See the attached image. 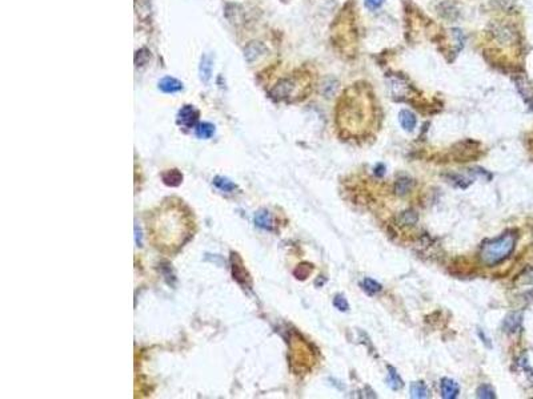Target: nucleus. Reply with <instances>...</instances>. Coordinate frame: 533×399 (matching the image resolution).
<instances>
[{"instance_id":"nucleus-9","label":"nucleus","mask_w":533,"mask_h":399,"mask_svg":"<svg viewBox=\"0 0 533 399\" xmlns=\"http://www.w3.org/2000/svg\"><path fill=\"white\" fill-rule=\"evenodd\" d=\"M441 394H443V398L445 399L456 398L457 394H459V385L449 378L443 379V382H441Z\"/></svg>"},{"instance_id":"nucleus-21","label":"nucleus","mask_w":533,"mask_h":399,"mask_svg":"<svg viewBox=\"0 0 533 399\" xmlns=\"http://www.w3.org/2000/svg\"><path fill=\"white\" fill-rule=\"evenodd\" d=\"M519 325H520V315L517 314H512L505 319V329L508 331H515Z\"/></svg>"},{"instance_id":"nucleus-4","label":"nucleus","mask_w":533,"mask_h":399,"mask_svg":"<svg viewBox=\"0 0 533 399\" xmlns=\"http://www.w3.org/2000/svg\"><path fill=\"white\" fill-rule=\"evenodd\" d=\"M311 87V76L306 72H299L291 76L280 79L275 86L271 88L269 95L271 98L279 101H291L296 100L308 92Z\"/></svg>"},{"instance_id":"nucleus-5","label":"nucleus","mask_w":533,"mask_h":399,"mask_svg":"<svg viewBox=\"0 0 533 399\" xmlns=\"http://www.w3.org/2000/svg\"><path fill=\"white\" fill-rule=\"evenodd\" d=\"M515 245H516V236L513 233H505L504 236L485 244L480 252L483 264L489 266L499 264L513 252Z\"/></svg>"},{"instance_id":"nucleus-7","label":"nucleus","mask_w":533,"mask_h":399,"mask_svg":"<svg viewBox=\"0 0 533 399\" xmlns=\"http://www.w3.org/2000/svg\"><path fill=\"white\" fill-rule=\"evenodd\" d=\"M265 53H267V47L260 41H253V43L247 45V48L244 49V57L249 64L255 63L259 57L265 55Z\"/></svg>"},{"instance_id":"nucleus-17","label":"nucleus","mask_w":533,"mask_h":399,"mask_svg":"<svg viewBox=\"0 0 533 399\" xmlns=\"http://www.w3.org/2000/svg\"><path fill=\"white\" fill-rule=\"evenodd\" d=\"M476 394L477 398L483 399H492L496 397V395H495V390H493V387L491 386V385H483V386H480L477 389Z\"/></svg>"},{"instance_id":"nucleus-11","label":"nucleus","mask_w":533,"mask_h":399,"mask_svg":"<svg viewBox=\"0 0 533 399\" xmlns=\"http://www.w3.org/2000/svg\"><path fill=\"white\" fill-rule=\"evenodd\" d=\"M212 75V60L211 57L203 56L200 63V78L203 82L207 83L211 79Z\"/></svg>"},{"instance_id":"nucleus-22","label":"nucleus","mask_w":533,"mask_h":399,"mask_svg":"<svg viewBox=\"0 0 533 399\" xmlns=\"http://www.w3.org/2000/svg\"><path fill=\"white\" fill-rule=\"evenodd\" d=\"M151 52L148 49H140L136 52V56H135V63L136 65H144L147 61L150 60Z\"/></svg>"},{"instance_id":"nucleus-8","label":"nucleus","mask_w":533,"mask_h":399,"mask_svg":"<svg viewBox=\"0 0 533 399\" xmlns=\"http://www.w3.org/2000/svg\"><path fill=\"white\" fill-rule=\"evenodd\" d=\"M159 88L160 91H163L164 94H175V92H179V91L183 90V83L179 82L178 79L167 76V78L160 80Z\"/></svg>"},{"instance_id":"nucleus-14","label":"nucleus","mask_w":533,"mask_h":399,"mask_svg":"<svg viewBox=\"0 0 533 399\" xmlns=\"http://www.w3.org/2000/svg\"><path fill=\"white\" fill-rule=\"evenodd\" d=\"M412 398H428V389L424 382H413L411 385Z\"/></svg>"},{"instance_id":"nucleus-19","label":"nucleus","mask_w":533,"mask_h":399,"mask_svg":"<svg viewBox=\"0 0 533 399\" xmlns=\"http://www.w3.org/2000/svg\"><path fill=\"white\" fill-rule=\"evenodd\" d=\"M213 183H215L216 187L219 188V189H221V191H224V192H232V191H235V189H236V185H235L233 183H231V181H229V180H227V179L216 177Z\"/></svg>"},{"instance_id":"nucleus-13","label":"nucleus","mask_w":533,"mask_h":399,"mask_svg":"<svg viewBox=\"0 0 533 399\" xmlns=\"http://www.w3.org/2000/svg\"><path fill=\"white\" fill-rule=\"evenodd\" d=\"M215 133V126L209 122H201L196 126V136L200 139H211Z\"/></svg>"},{"instance_id":"nucleus-12","label":"nucleus","mask_w":533,"mask_h":399,"mask_svg":"<svg viewBox=\"0 0 533 399\" xmlns=\"http://www.w3.org/2000/svg\"><path fill=\"white\" fill-rule=\"evenodd\" d=\"M183 180V176L179 171L176 169H172V171H168L166 173H163V181L164 184H167L170 187H178Z\"/></svg>"},{"instance_id":"nucleus-25","label":"nucleus","mask_w":533,"mask_h":399,"mask_svg":"<svg viewBox=\"0 0 533 399\" xmlns=\"http://www.w3.org/2000/svg\"><path fill=\"white\" fill-rule=\"evenodd\" d=\"M384 0H365V5L369 9H376L383 4Z\"/></svg>"},{"instance_id":"nucleus-23","label":"nucleus","mask_w":533,"mask_h":399,"mask_svg":"<svg viewBox=\"0 0 533 399\" xmlns=\"http://www.w3.org/2000/svg\"><path fill=\"white\" fill-rule=\"evenodd\" d=\"M334 305H335V307L340 310V311H347V310L350 309L348 302H347V299L343 297V296H336V297H335Z\"/></svg>"},{"instance_id":"nucleus-20","label":"nucleus","mask_w":533,"mask_h":399,"mask_svg":"<svg viewBox=\"0 0 533 399\" xmlns=\"http://www.w3.org/2000/svg\"><path fill=\"white\" fill-rule=\"evenodd\" d=\"M364 289L368 292V293L370 294H374V293H378L380 290H381V285L378 284V282L373 281V280H370V278H365L364 280Z\"/></svg>"},{"instance_id":"nucleus-1","label":"nucleus","mask_w":533,"mask_h":399,"mask_svg":"<svg viewBox=\"0 0 533 399\" xmlns=\"http://www.w3.org/2000/svg\"><path fill=\"white\" fill-rule=\"evenodd\" d=\"M147 228L155 248L163 253H174L191 238L195 221L180 201L168 200L152 212Z\"/></svg>"},{"instance_id":"nucleus-15","label":"nucleus","mask_w":533,"mask_h":399,"mask_svg":"<svg viewBox=\"0 0 533 399\" xmlns=\"http://www.w3.org/2000/svg\"><path fill=\"white\" fill-rule=\"evenodd\" d=\"M388 379H387V382L388 385L393 389V390H399V389H401L403 387V381L400 379V377L397 375V373H396V370L393 369V367H388Z\"/></svg>"},{"instance_id":"nucleus-10","label":"nucleus","mask_w":533,"mask_h":399,"mask_svg":"<svg viewBox=\"0 0 533 399\" xmlns=\"http://www.w3.org/2000/svg\"><path fill=\"white\" fill-rule=\"evenodd\" d=\"M399 120H400L401 126H403L405 130H408V132H412V130L415 129L416 116L412 113L411 110H408V109L401 110L399 114Z\"/></svg>"},{"instance_id":"nucleus-2","label":"nucleus","mask_w":533,"mask_h":399,"mask_svg":"<svg viewBox=\"0 0 533 399\" xmlns=\"http://www.w3.org/2000/svg\"><path fill=\"white\" fill-rule=\"evenodd\" d=\"M376 117V102L365 83H356L347 88L338 102L336 118L339 128L348 136L357 137L372 129Z\"/></svg>"},{"instance_id":"nucleus-16","label":"nucleus","mask_w":533,"mask_h":399,"mask_svg":"<svg viewBox=\"0 0 533 399\" xmlns=\"http://www.w3.org/2000/svg\"><path fill=\"white\" fill-rule=\"evenodd\" d=\"M412 181L409 179H407V177H404V179H400L397 183H396V193L399 196H404V195H407L408 192L411 191V188H412Z\"/></svg>"},{"instance_id":"nucleus-24","label":"nucleus","mask_w":533,"mask_h":399,"mask_svg":"<svg viewBox=\"0 0 533 399\" xmlns=\"http://www.w3.org/2000/svg\"><path fill=\"white\" fill-rule=\"evenodd\" d=\"M417 221V214L415 212H404L401 214V224L404 225H413Z\"/></svg>"},{"instance_id":"nucleus-18","label":"nucleus","mask_w":533,"mask_h":399,"mask_svg":"<svg viewBox=\"0 0 533 399\" xmlns=\"http://www.w3.org/2000/svg\"><path fill=\"white\" fill-rule=\"evenodd\" d=\"M256 224L259 225L260 228L271 229V226H272V220H271V216H269V213L268 212L257 213Z\"/></svg>"},{"instance_id":"nucleus-3","label":"nucleus","mask_w":533,"mask_h":399,"mask_svg":"<svg viewBox=\"0 0 533 399\" xmlns=\"http://www.w3.org/2000/svg\"><path fill=\"white\" fill-rule=\"evenodd\" d=\"M483 51L493 61L511 65L519 60L523 47L520 27L511 17H499L489 21L483 31Z\"/></svg>"},{"instance_id":"nucleus-6","label":"nucleus","mask_w":533,"mask_h":399,"mask_svg":"<svg viewBox=\"0 0 533 399\" xmlns=\"http://www.w3.org/2000/svg\"><path fill=\"white\" fill-rule=\"evenodd\" d=\"M197 118H199V112L196 110L195 106L192 105H184L178 114V122L185 128L195 126Z\"/></svg>"}]
</instances>
